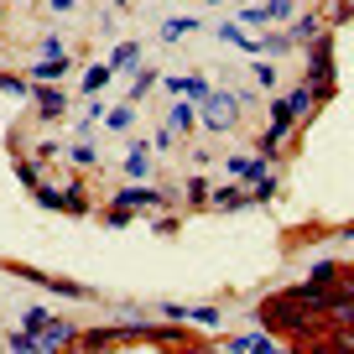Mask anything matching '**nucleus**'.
Here are the masks:
<instances>
[{"instance_id":"f257e3e1","label":"nucleus","mask_w":354,"mask_h":354,"mask_svg":"<svg viewBox=\"0 0 354 354\" xmlns=\"http://www.w3.org/2000/svg\"><path fill=\"white\" fill-rule=\"evenodd\" d=\"M162 203V193H151V188H131V193H120V209L131 214V209H156Z\"/></svg>"},{"instance_id":"f03ea898","label":"nucleus","mask_w":354,"mask_h":354,"mask_svg":"<svg viewBox=\"0 0 354 354\" xmlns=\"http://www.w3.org/2000/svg\"><path fill=\"white\" fill-rule=\"evenodd\" d=\"M230 120H234V104L224 100V94H219V100H209V125H230Z\"/></svg>"},{"instance_id":"7ed1b4c3","label":"nucleus","mask_w":354,"mask_h":354,"mask_svg":"<svg viewBox=\"0 0 354 354\" xmlns=\"http://www.w3.org/2000/svg\"><path fill=\"white\" fill-rule=\"evenodd\" d=\"M287 104H292V115H308V110H313V88H302V94H292Z\"/></svg>"}]
</instances>
